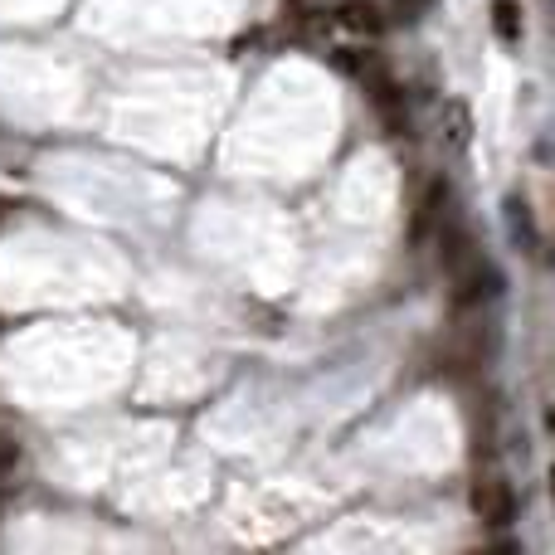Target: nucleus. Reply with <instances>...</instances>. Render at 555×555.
Here are the masks:
<instances>
[{"label":"nucleus","instance_id":"nucleus-1","mask_svg":"<svg viewBox=\"0 0 555 555\" xmlns=\"http://www.w3.org/2000/svg\"><path fill=\"white\" fill-rule=\"evenodd\" d=\"M473 507H478V517L487 521V526H507L512 512H517V497H512V487L502 478H482L478 487H473Z\"/></svg>","mask_w":555,"mask_h":555},{"label":"nucleus","instance_id":"nucleus-2","mask_svg":"<svg viewBox=\"0 0 555 555\" xmlns=\"http://www.w3.org/2000/svg\"><path fill=\"white\" fill-rule=\"evenodd\" d=\"M507 224H512V239H521L526 249H536V229H531V215H526V205H521V200L507 205Z\"/></svg>","mask_w":555,"mask_h":555},{"label":"nucleus","instance_id":"nucleus-3","mask_svg":"<svg viewBox=\"0 0 555 555\" xmlns=\"http://www.w3.org/2000/svg\"><path fill=\"white\" fill-rule=\"evenodd\" d=\"M341 15H346V25H351V30H380V20H375L380 10H375V5H361V0H356V5H346Z\"/></svg>","mask_w":555,"mask_h":555},{"label":"nucleus","instance_id":"nucleus-4","mask_svg":"<svg viewBox=\"0 0 555 555\" xmlns=\"http://www.w3.org/2000/svg\"><path fill=\"white\" fill-rule=\"evenodd\" d=\"M497 35H502V39L521 35V30H517V5H512V0H497Z\"/></svg>","mask_w":555,"mask_h":555}]
</instances>
